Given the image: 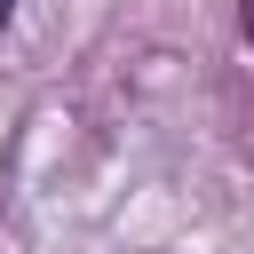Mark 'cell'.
<instances>
[{"label": "cell", "instance_id": "1", "mask_svg": "<svg viewBox=\"0 0 254 254\" xmlns=\"http://www.w3.org/2000/svg\"><path fill=\"white\" fill-rule=\"evenodd\" d=\"M246 40H254V0H246Z\"/></svg>", "mask_w": 254, "mask_h": 254}, {"label": "cell", "instance_id": "2", "mask_svg": "<svg viewBox=\"0 0 254 254\" xmlns=\"http://www.w3.org/2000/svg\"><path fill=\"white\" fill-rule=\"evenodd\" d=\"M8 8H16V0H0V24H8Z\"/></svg>", "mask_w": 254, "mask_h": 254}]
</instances>
